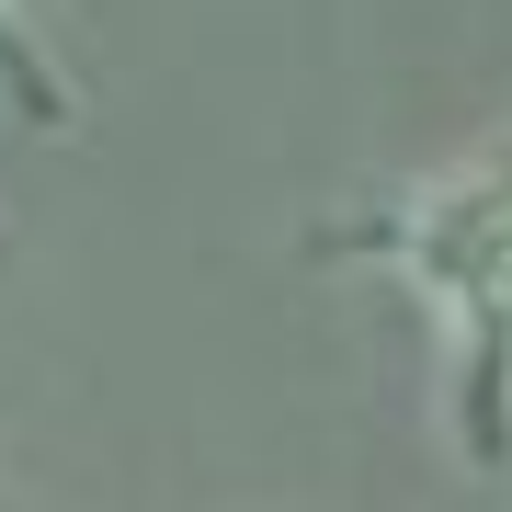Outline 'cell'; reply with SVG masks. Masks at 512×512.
<instances>
[{"mask_svg":"<svg viewBox=\"0 0 512 512\" xmlns=\"http://www.w3.org/2000/svg\"><path fill=\"white\" fill-rule=\"evenodd\" d=\"M410 285L456 319V387L490 456H512V183H444L399 228Z\"/></svg>","mask_w":512,"mask_h":512,"instance_id":"1","label":"cell"}]
</instances>
